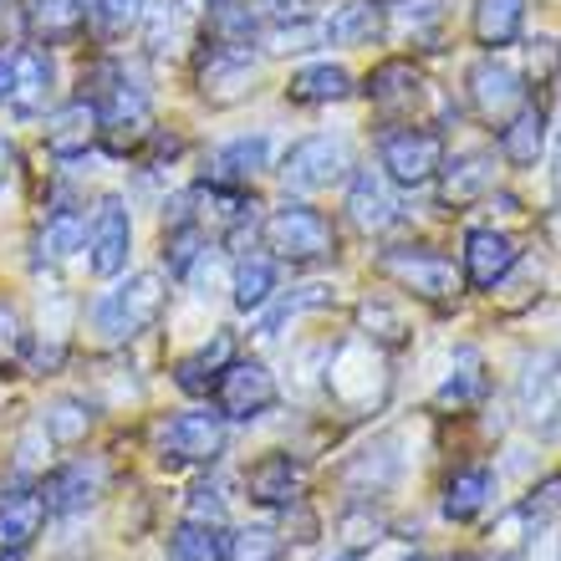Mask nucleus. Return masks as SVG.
I'll list each match as a JSON object with an SVG mask.
<instances>
[{"label":"nucleus","mask_w":561,"mask_h":561,"mask_svg":"<svg viewBox=\"0 0 561 561\" xmlns=\"http://www.w3.org/2000/svg\"><path fill=\"white\" fill-rule=\"evenodd\" d=\"M163 301H169V286H163L159 271H138V276L118 280L113 291L92 301V327L103 342H134L138 332L159 322Z\"/></svg>","instance_id":"f257e3e1"},{"label":"nucleus","mask_w":561,"mask_h":561,"mask_svg":"<svg viewBox=\"0 0 561 561\" xmlns=\"http://www.w3.org/2000/svg\"><path fill=\"white\" fill-rule=\"evenodd\" d=\"M92 107H98V138H107L113 153H134L153 134V98L138 77L118 72V67L107 72V88Z\"/></svg>","instance_id":"f03ea898"},{"label":"nucleus","mask_w":561,"mask_h":561,"mask_svg":"<svg viewBox=\"0 0 561 561\" xmlns=\"http://www.w3.org/2000/svg\"><path fill=\"white\" fill-rule=\"evenodd\" d=\"M261 236L266 245L280 255V261H291V266H311V261H332L337 255V236H332V225L317 215L311 205H280L266 215L261 225Z\"/></svg>","instance_id":"7ed1b4c3"},{"label":"nucleus","mask_w":561,"mask_h":561,"mask_svg":"<svg viewBox=\"0 0 561 561\" xmlns=\"http://www.w3.org/2000/svg\"><path fill=\"white\" fill-rule=\"evenodd\" d=\"M378 271L388 280H399L403 291L424 296V301H455L465 291V271H455V261H444L439 251H414V245H399V251L378 255Z\"/></svg>","instance_id":"20e7f679"},{"label":"nucleus","mask_w":561,"mask_h":561,"mask_svg":"<svg viewBox=\"0 0 561 561\" xmlns=\"http://www.w3.org/2000/svg\"><path fill=\"white\" fill-rule=\"evenodd\" d=\"M516 414L531 434L561 439V353H541L536 363H526L516 383Z\"/></svg>","instance_id":"39448f33"},{"label":"nucleus","mask_w":561,"mask_h":561,"mask_svg":"<svg viewBox=\"0 0 561 561\" xmlns=\"http://www.w3.org/2000/svg\"><path fill=\"white\" fill-rule=\"evenodd\" d=\"M378 163H383V174L393 179V184L419 190V184H428V179L439 174L444 138L428 134V128H393V134H383V144H378Z\"/></svg>","instance_id":"423d86ee"},{"label":"nucleus","mask_w":561,"mask_h":561,"mask_svg":"<svg viewBox=\"0 0 561 561\" xmlns=\"http://www.w3.org/2000/svg\"><path fill=\"white\" fill-rule=\"evenodd\" d=\"M353 159H347V144L332 134H311L301 144H291L286 163H280V179L286 190H301V194H317V190H332L337 179H347Z\"/></svg>","instance_id":"0eeeda50"},{"label":"nucleus","mask_w":561,"mask_h":561,"mask_svg":"<svg viewBox=\"0 0 561 561\" xmlns=\"http://www.w3.org/2000/svg\"><path fill=\"white\" fill-rule=\"evenodd\" d=\"M276 399H280V388L266 363H230L220 373V383H215V409L230 424H251V419L271 414Z\"/></svg>","instance_id":"6e6552de"},{"label":"nucleus","mask_w":561,"mask_h":561,"mask_svg":"<svg viewBox=\"0 0 561 561\" xmlns=\"http://www.w3.org/2000/svg\"><path fill=\"white\" fill-rule=\"evenodd\" d=\"M128 251H134V220H128V205H123L118 194H107L98 199L92 209V225H88V266L92 276H123L128 271Z\"/></svg>","instance_id":"1a4fd4ad"},{"label":"nucleus","mask_w":561,"mask_h":561,"mask_svg":"<svg viewBox=\"0 0 561 561\" xmlns=\"http://www.w3.org/2000/svg\"><path fill=\"white\" fill-rule=\"evenodd\" d=\"M255 61L251 51H236V46H215L209 42V51L199 57V67H194V82H199V98H205L209 107H236L245 103L255 92Z\"/></svg>","instance_id":"9d476101"},{"label":"nucleus","mask_w":561,"mask_h":561,"mask_svg":"<svg viewBox=\"0 0 561 561\" xmlns=\"http://www.w3.org/2000/svg\"><path fill=\"white\" fill-rule=\"evenodd\" d=\"M465 82H470V107H474V118L490 123V128H505V123H511L520 107H526V88H520V77L511 72L505 61H495V57L474 61Z\"/></svg>","instance_id":"9b49d317"},{"label":"nucleus","mask_w":561,"mask_h":561,"mask_svg":"<svg viewBox=\"0 0 561 561\" xmlns=\"http://www.w3.org/2000/svg\"><path fill=\"white\" fill-rule=\"evenodd\" d=\"M163 465H215L225 449V419L220 414H179L159 434Z\"/></svg>","instance_id":"f8f14e48"},{"label":"nucleus","mask_w":561,"mask_h":561,"mask_svg":"<svg viewBox=\"0 0 561 561\" xmlns=\"http://www.w3.org/2000/svg\"><path fill=\"white\" fill-rule=\"evenodd\" d=\"M347 220L363 236H388L403 220V209L393 199V190L383 184V174H373V169H357L353 174V184H347Z\"/></svg>","instance_id":"ddd939ff"},{"label":"nucleus","mask_w":561,"mask_h":561,"mask_svg":"<svg viewBox=\"0 0 561 561\" xmlns=\"http://www.w3.org/2000/svg\"><path fill=\"white\" fill-rule=\"evenodd\" d=\"M516 261H520L516 240L501 236V230H470L465 236V280L474 291H495L516 271Z\"/></svg>","instance_id":"4468645a"},{"label":"nucleus","mask_w":561,"mask_h":561,"mask_svg":"<svg viewBox=\"0 0 561 561\" xmlns=\"http://www.w3.org/2000/svg\"><path fill=\"white\" fill-rule=\"evenodd\" d=\"M271 163V138L266 134H245V138H230L209 153V184L220 190H251V179L261 174Z\"/></svg>","instance_id":"2eb2a0df"},{"label":"nucleus","mask_w":561,"mask_h":561,"mask_svg":"<svg viewBox=\"0 0 561 561\" xmlns=\"http://www.w3.org/2000/svg\"><path fill=\"white\" fill-rule=\"evenodd\" d=\"M301 485H307V465L296 455H266V459H255L251 474H245L251 501L266 505V511H280V505L301 501Z\"/></svg>","instance_id":"dca6fc26"},{"label":"nucleus","mask_w":561,"mask_h":561,"mask_svg":"<svg viewBox=\"0 0 561 561\" xmlns=\"http://www.w3.org/2000/svg\"><path fill=\"white\" fill-rule=\"evenodd\" d=\"M51 82H57V67L46 57L42 46H21L11 57V98L5 103L21 113V118H36L51 98Z\"/></svg>","instance_id":"f3484780"},{"label":"nucleus","mask_w":561,"mask_h":561,"mask_svg":"<svg viewBox=\"0 0 561 561\" xmlns=\"http://www.w3.org/2000/svg\"><path fill=\"white\" fill-rule=\"evenodd\" d=\"M98 495H103V470H98V465H88V459H77V465H61V470H51V474H46V485H42L46 516H51V511H57V516L88 511Z\"/></svg>","instance_id":"a211bd4d"},{"label":"nucleus","mask_w":561,"mask_h":561,"mask_svg":"<svg viewBox=\"0 0 561 561\" xmlns=\"http://www.w3.org/2000/svg\"><path fill=\"white\" fill-rule=\"evenodd\" d=\"M490 190H495V159H490V153H459L455 163H439V205L444 209H465Z\"/></svg>","instance_id":"6ab92c4d"},{"label":"nucleus","mask_w":561,"mask_h":561,"mask_svg":"<svg viewBox=\"0 0 561 561\" xmlns=\"http://www.w3.org/2000/svg\"><path fill=\"white\" fill-rule=\"evenodd\" d=\"M230 363H236V337H230V332H215L199 353L179 357L174 383L184 388V393H194V399H205V393H215V383H220V373L230 368Z\"/></svg>","instance_id":"aec40b11"},{"label":"nucleus","mask_w":561,"mask_h":561,"mask_svg":"<svg viewBox=\"0 0 561 561\" xmlns=\"http://www.w3.org/2000/svg\"><path fill=\"white\" fill-rule=\"evenodd\" d=\"M88 26V5L82 0H26V31L36 46L77 42Z\"/></svg>","instance_id":"412c9836"},{"label":"nucleus","mask_w":561,"mask_h":561,"mask_svg":"<svg viewBox=\"0 0 561 561\" xmlns=\"http://www.w3.org/2000/svg\"><path fill=\"white\" fill-rule=\"evenodd\" d=\"M485 353L480 347H455V357H449V378L439 383V393H434V403L439 409H470V403L485 399Z\"/></svg>","instance_id":"4be33fe9"},{"label":"nucleus","mask_w":561,"mask_h":561,"mask_svg":"<svg viewBox=\"0 0 561 561\" xmlns=\"http://www.w3.org/2000/svg\"><path fill=\"white\" fill-rule=\"evenodd\" d=\"M92 144H98V107L92 103H67L46 118V148H51L57 159H77V153H88Z\"/></svg>","instance_id":"5701e85b"},{"label":"nucleus","mask_w":561,"mask_h":561,"mask_svg":"<svg viewBox=\"0 0 561 561\" xmlns=\"http://www.w3.org/2000/svg\"><path fill=\"white\" fill-rule=\"evenodd\" d=\"M46 526V501L42 490H21L0 501V551H26Z\"/></svg>","instance_id":"b1692460"},{"label":"nucleus","mask_w":561,"mask_h":561,"mask_svg":"<svg viewBox=\"0 0 561 561\" xmlns=\"http://www.w3.org/2000/svg\"><path fill=\"white\" fill-rule=\"evenodd\" d=\"M547 153V113L541 107H520L516 118L501 128V159L511 169H536Z\"/></svg>","instance_id":"393cba45"},{"label":"nucleus","mask_w":561,"mask_h":561,"mask_svg":"<svg viewBox=\"0 0 561 561\" xmlns=\"http://www.w3.org/2000/svg\"><path fill=\"white\" fill-rule=\"evenodd\" d=\"M520 26H526V0H474L470 31H474V42L485 46V51L511 46L520 36Z\"/></svg>","instance_id":"a878e982"},{"label":"nucleus","mask_w":561,"mask_h":561,"mask_svg":"<svg viewBox=\"0 0 561 561\" xmlns=\"http://www.w3.org/2000/svg\"><path fill=\"white\" fill-rule=\"evenodd\" d=\"M347 92H353V77H347V67H337V61H311V67L291 72V82H286V98L301 107L342 103Z\"/></svg>","instance_id":"bb28decb"},{"label":"nucleus","mask_w":561,"mask_h":561,"mask_svg":"<svg viewBox=\"0 0 561 561\" xmlns=\"http://www.w3.org/2000/svg\"><path fill=\"white\" fill-rule=\"evenodd\" d=\"M205 26H209V42H215V46L251 51L255 36H261V15H255L251 0H209Z\"/></svg>","instance_id":"cd10ccee"},{"label":"nucleus","mask_w":561,"mask_h":561,"mask_svg":"<svg viewBox=\"0 0 561 561\" xmlns=\"http://www.w3.org/2000/svg\"><path fill=\"white\" fill-rule=\"evenodd\" d=\"M373 98V107H388V113H399V107H414L419 98H424V77L414 72V61H383V67H373L368 88H363Z\"/></svg>","instance_id":"c85d7f7f"},{"label":"nucleus","mask_w":561,"mask_h":561,"mask_svg":"<svg viewBox=\"0 0 561 561\" xmlns=\"http://www.w3.org/2000/svg\"><path fill=\"white\" fill-rule=\"evenodd\" d=\"M378 31H383V5H378V0H347V5H337V11L327 15L322 42H332V46H368Z\"/></svg>","instance_id":"c756f323"},{"label":"nucleus","mask_w":561,"mask_h":561,"mask_svg":"<svg viewBox=\"0 0 561 561\" xmlns=\"http://www.w3.org/2000/svg\"><path fill=\"white\" fill-rule=\"evenodd\" d=\"M357 322H363V337H368L373 347H388V353H399V347L414 342V322L403 317V307H393L383 296H368V301L357 307Z\"/></svg>","instance_id":"7c9ffc66"},{"label":"nucleus","mask_w":561,"mask_h":561,"mask_svg":"<svg viewBox=\"0 0 561 561\" xmlns=\"http://www.w3.org/2000/svg\"><path fill=\"white\" fill-rule=\"evenodd\" d=\"M490 495H495V474H490L485 465L459 470L455 480L444 485V516H449V520H474L490 505Z\"/></svg>","instance_id":"2f4dec72"},{"label":"nucleus","mask_w":561,"mask_h":561,"mask_svg":"<svg viewBox=\"0 0 561 561\" xmlns=\"http://www.w3.org/2000/svg\"><path fill=\"white\" fill-rule=\"evenodd\" d=\"M230 296H236L240 311H261L276 296V261L266 255H245L236 266V280H230Z\"/></svg>","instance_id":"473e14b6"},{"label":"nucleus","mask_w":561,"mask_h":561,"mask_svg":"<svg viewBox=\"0 0 561 561\" xmlns=\"http://www.w3.org/2000/svg\"><path fill=\"white\" fill-rule=\"evenodd\" d=\"M169 561H225V536L209 520H179L169 531Z\"/></svg>","instance_id":"72a5a7b5"},{"label":"nucleus","mask_w":561,"mask_h":561,"mask_svg":"<svg viewBox=\"0 0 561 561\" xmlns=\"http://www.w3.org/2000/svg\"><path fill=\"white\" fill-rule=\"evenodd\" d=\"M92 424H98V414H92L88 399H57L42 419L46 439H57V444H82L92 434Z\"/></svg>","instance_id":"f704fd0d"},{"label":"nucleus","mask_w":561,"mask_h":561,"mask_svg":"<svg viewBox=\"0 0 561 561\" xmlns=\"http://www.w3.org/2000/svg\"><path fill=\"white\" fill-rule=\"evenodd\" d=\"M88 245V220L77 215V209H57V215H46V230H42V255L46 261H67Z\"/></svg>","instance_id":"c9c22d12"},{"label":"nucleus","mask_w":561,"mask_h":561,"mask_svg":"<svg viewBox=\"0 0 561 561\" xmlns=\"http://www.w3.org/2000/svg\"><path fill=\"white\" fill-rule=\"evenodd\" d=\"M286 557V541L271 526H240V531L225 536V561H280Z\"/></svg>","instance_id":"e433bc0d"},{"label":"nucleus","mask_w":561,"mask_h":561,"mask_svg":"<svg viewBox=\"0 0 561 561\" xmlns=\"http://www.w3.org/2000/svg\"><path fill=\"white\" fill-rule=\"evenodd\" d=\"M209 251L205 240V225L199 220H184V225H169V236H163V261H169V271L174 276H190L194 261Z\"/></svg>","instance_id":"4c0bfd02"},{"label":"nucleus","mask_w":561,"mask_h":561,"mask_svg":"<svg viewBox=\"0 0 561 561\" xmlns=\"http://www.w3.org/2000/svg\"><path fill=\"white\" fill-rule=\"evenodd\" d=\"M144 11H148V0H92L88 21L98 26V36L118 42V36H128L134 26H144Z\"/></svg>","instance_id":"58836bf2"},{"label":"nucleus","mask_w":561,"mask_h":561,"mask_svg":"<svg viewBox=\"0 0 561 561\" xmlns=\"http://www.w3.org/2000/svg\"><path fill=\"white\" fill-rule=\"evenodd\" d=\"M536 536V516L526 511V505H511L501 520H495V531H490V541H495V557L516 561L520 551H526V541Z\"/></svg>","instance_id":"ea45409f"},{"label":"nucleus","mask_w":561,"mask_h":561,"mask_svg":"<svg viewBox=\"0 0 561 561\" xmlns=\"http://www.w3.org/2000/svg\"><path fill=\"white\" fill-rule=\"evenodd\" d=\"M144 21H148V51H153V57L184 42V5H179V0H159V5H148Z\"/></svg>","instance_id":"a19ab883"},{"label":"nucleus","mask_w":561,"mask_h":561,"mask_svg":"<svg viewBox=\"0 0 561 561\" xmlns=\"http://www.w3.org/2000/svg\"><path fill=\"white\" fill-rule=\"evenodd\" d=\"M317 307H332V291L327 286H301L296 296H286L276 311H271L266 322H261V337H276L280 327L291 322V317H301V311H317Z\"/></svg>","instance_id":"79ce46f5"},{"label":"nucleus","mask_w":561,"mask_h":561,"mask_svg":"<svg viewBox=\"0 0 561 561\" xmlns=\"http://www.w3.org/2000/svg\"><path fill=\"white\" fill-rule=\"evenodd\" d=\"M526 77H531L536 88H547L561 77V42L557 36H531L526 42Z\"/></svg>","instance_id":"37998d69"},{"label":"nucleus","mask_w":561,"mask_h":561,"mask_svg":"<svg viewBox=\"0 0 561 561\" xmlns=\"http://www.w3.org/2000/svg\"><path fill=\"white\" fill-rule=\"evenodd\" d=\"M317 42H322V31L307 26V21H280V26L271 31V51H276V57H291V51H311Z\"/></svg>","instance_id":"c03bdc74"},{"label":"nucleus","mask_w":561,"mask_h":561,"mask_svg":"<svg viewBox=\"0 0 561 561\" xmlns=\"http://www.w3.org/2000/svg\"><path fill=\"white\" fill-rule=\"evenodd\" d=\"M399 15H403V31H409L414 42H434V26H439L444 11L434 5V0H403Z\"/></svg>","instance_id":"a18cd8bd"},{"label":"nucleus","mask_w":561,"mask_h":561,"mask_svg":"<svg viewBox=\"0 0 561 561\" xmlns=\"http://www.w3.org/2000/svg\"><path fill=\"white\" fill-rule=\"evenodd\" d=\"M21 353H26V327H21L15 307H5V301H0V373L11 368Z\"/></svg>","instance_id":"49530a36"},{"label":"nucleus","mask_w":561,"mask_h":561,"mask_svg":"<svg viewBox=\"0 0 561 561\" xmlns=\"http://www.w3.org/2000/svg\"><path fill=\"white\" fill-rule=\"evenodd\" d=\"M526 511H531L536 520H547V516H561V474H547L541 485L531 490V501H520Z\"/></svg>","instance_id":"de8ad7c7"},{"label":"nucleus","mask_w":561,"mask_h":561,"mask_svg":"<svg viewBox=\"0 0 561 561\" xmlns=\"http://www.w3.org/2000/svg\"><path fill=\"white\" fill-rule=\"evenodd\" d=\"M190 516H194V520H209V526H220V516H225V501H220V490H215V485H199V490H194V505H190Z\"/></svg>","instance_id":"09e8293b"},{"label":"nucleus","mask_w":561,"mask_h":561,"mask_svg":"<svg viewBox=\"0 0 561 561\" xmlns=\"http://www.w3.org/2000/svg\"><path fill=\"white\" fill-rule=\"evenodd\" d=\"M516 561H561V536L557 531H536Z\"/></svg>","instance_id":"8fccbe9b"},{"label":"nucleus","mask_w":561,"mask_h":561,"mask_svg":"<svg viewBox=\"0 0 561 561\" xmlns=\"http://www.w3.org/2000/svg\"><path fill=\"white\" fill-rule=\"evenodd\" d=\"M276 21H307V11H311V0H261Z\"/></svg>","instance_id":"3c124183"},{"label":"nucleus","mask_w":561,"mask_h":561,"mask_svg":"<svg viewBox=\"0 0 561 561\" xmlns=\"http://www.w3.org/2000/svg\"><path fill=\"white\" fill-rule=\"evenodd\" d=\"M5 98H11V61L0 57V107H5Z\"/></svg>","instance_id":"603ef678"},{"label":"nucleus","mask_w":561,"mask_h":561,"mask_svg":"<svg viewBox=\"0 0 561 561\" xmlns=\"http://www.w3.org/2000/svg\"><path fill=\"white\" fill-rule=\"evenodd\" d=\"M0 561H21V551H0Z\"/></svg>","instance_id":"864d4df0"},{"label":"nucleus","mask_w":561,"mask_h":561,"mask_svg":"<svg viewBox=\"0 0 561 561\" xmlns=\"http://www.w3.org/2000/svg\"><path fill=\"white\" fill-rule=\"evenodd\" d=\"M332 561H357V557H353V551H342V557H332Z\"/></svg>","instance_id":"5fc2aeb1"},{"label":"nucleus","mask_w":561,"mask_h":561,"mask_svg":"<svg viewBox=\"0 0 561 561\" xmlns=\"http://www.w3.org/2000/svg\"><path fill=\"white\" fill-rule=\"evenodd\" d=\"M403 561H428V557H419V551H414V557H403Z\"/></svg>","instance_id":"6e6d98bb"},{"label":"nucleus","mask_w":561,"mask_h":561,"mask_svg":"<svg viewBox=\"0 0 561 561\" xmlns=\"http://www.w3.org/2000/svg\"><path fill=\"white\" fill-rule=\"evenodd\" d=\"M557 190H561V159H557Z\"/></svg>","instance_id":"4d7b16f0"},{"label":"nucleus","mask_w":561,"mask_h":561,"mask_svg":"<svg viewBox=\"0 0 561 561\" xmlns=\"http://www.w3.org/2000/svg\"><path fill=\"white\" fill-rule=\"evenodd\" d=\"M455 561H480V557H455Z\"/></svg>","instance_id":"13d9d810"}]
</instances>
